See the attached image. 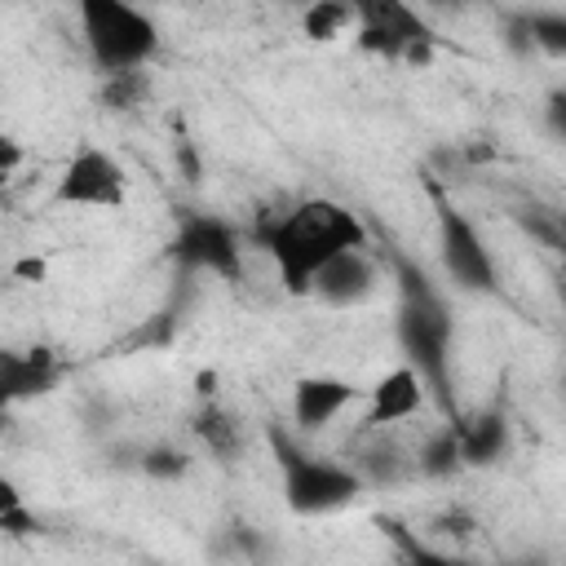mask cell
Wrapping results in <instances>:
<instances>
[{"instance_id": "6da1fadb", "label": "cell", "mask_w": 566, "mask_h": 566, "mask_svg": "<svg viewBox=\"0 0 566 566\" xmlns=\"http://www.w3.org/2000/svg\"><path fill=\"white\" fill-rule=\"evenodd\" d=\"M354 248H367V226L349 203L327 195L296 199L265 226V252L274 261L283 292L292 296H310L314 279Z\"/></svg>"}, {"instance_id": "7a4b0ae2", "label": "cell", "mask_w": 566, "mask_h": 566, "mask_svg": "<svg viewBox=\"0 0 566 566\" xmlns=\"http://www.w3.org/2000/svg\"><path fill=\"white\" fill-rule=\"evenodd\" d=\"M75 22H80V40L88 49V62L106 80L146 71L164 49L155 13L124 4V0H84L75 9Z\"/></svg>"}, {"instance_id": "3957f363", "label": "cell", "mask_w": 566, "mask_h": 566, "mask_svg": "<svg viewBox=\"0 0 566 566\" xmlns=\"http://www.w3.org/2000/svg\"><path fill=\"white\" fill-rule=\"evenodd\" d=\"M274 451H279V491H283V504L296 517L340 513L354 500H363V491H367L363 473L354 464H345V460L314 455V451L292 447L283 438H274Z\"/></svg>"}, {"instance_id": "277c9868", "label": "cell", "mask_w": 566, "mask_h": 566, "mask_svg": "<svg viewBox=\"0 0 566 566\" xmlns=\"http://www.w3.org/2000/svg\"><path fill=\"white\" fill-rule=\"evenodd\" d=\"M398 345L407 354V363L424 376L429 389L447 385V354H451V310L447 301L420 283L407 279L402 301H398Z\"/></svg>"}, {"instance_id": "5b68a950", "label": "cell", "mask_w": 566, "mask_h": 566, "mask_svg": "<svg viewBox=\"0 0 566 566\" xmlns=\"http://www.w3.org/2000/svg\"><path fill=\"white\" fill-rule=\"evenodd\" d=\"M53 199L62 208H93V212H119L128 203V168L106 146H80L62 164L53 181Z\"/></svg>"}, {"instance_id": "8992f818", "label": "cell", "mask_w": 566, "mask_h": 566, "mask_svg": "<svg viewBox=\"0 0 566 566\" xmlns=\"http://www.w3.org/2000/svg\"><path fill=\"white\" fill-rule=\"evenodd\" d=\"M438 261L442 274L451 279V287L469 292V296H486L500 283L495 256L482 239V230L473 226V217H464L460 208H438Z\"/></svg>"}, {"instance_id": "52a82bcc", "label": "cell", "mask_w": 566, "mask_h": 566, "mask_svg": "<svg viewBox=\"0 0 566 566\" xmlns=\"http://www.w3.org/2000/svg\"><path fill=\"white\" fill-rule=\"evenodd\" d=\"M358 9V31L354 40L380 57H398V62H429L433 57V40L429 27L420 22L416 9L394 4V0H371V4H354Z\"/></svg>"}, {"instance_id": "ba28073f", "label": "cell", "mask_w": 566, "mask_h": 566, "mask_svg": "<svg viewBox=\"0 0 566 566\" xmlns=\"http://www.w3.org/2000/svg\"><path fill=\"white\" fill-rule=\"evenodd\" d=\"M172 256L186 270H208L221 279H239V270H243V243H239L234 226L212 212H186L177 221Z\"/></svg>"}, {"instance_id": "9c48e42d", "label": "cell", "mask_w": 566, "mask_h": 566, "mask_svg": "<svg viewBox=\"0 0 566 566\" xmlns=\"http://www.w3.org/2000/svg\"><path fill=\"white\" fill-rule=\"evenodd\" d=\"M429 402V385L424 376L411 367V363H398L389 367L363 398V429H394V424H407L424 411Z\"/></svg>"}, {"instance_id": "30bf717a", "label": "cell", "mask_w": 566, "mask_h": 566, "mask_svg": "<svg viewBox=\"0 0 566 566\" xmlns=\"http://www.w3.org/2000/svg\"><path fill=\"white\" fill-rule=\"evenodd\" d=\"M358 402H363V389L345 376H332V371H314V376H301L292 385V420L301 433H318V429L336 424Z\"/></svg>"}, {"instance_id": "8fae6325", "label": "cell", "mask_w": 566, "mask_h": 566, "mask_svg": "<svg viewBox=\"0 0 566 566\" xmlns=\"http://www.w3.org/2000/svg\"><path fill=\"white\" fill-rule=\"evenodd\" d=\"M376 287H380V265H376V256H371L367 248H354V252L336 256V261L314 279L310 296L323 301V305H332V310H349V305H363L367 296H376Z\"/></svg>"}, {"instance_id": "7c38bea8", "label": "cell", "mask_w": 566, "mask_h": 566, "mask_svg": "<svg viewBox=\"0 0 566 566\" xmlns=\"http://www.w3.org/2000/svg\"><path fill=\"white\" fill-rule=\"evenodd\" d=\"M57 376H62L57 358L49 349H40V345L27 349V354H18V349L0 354V394L9 402H27V398L49 394L57 385Z\"/></svg>"}, {"instance_id": "4fadbf2b", "label": "cell", "mask_w": 566, "mask_h": 566, "mask_svg": "<svg viewBox=\"0 0 566 566\" xmlns=\"http://www.w3.org/2000/svg\"><path fill=\"white\" fill-rule=\"evenodd\" d=\"M455 438H460V464L486 469L509 451V420L500 411H478L455 424Z\"/></svg>"}, {"instance_id": "5bb4252c", "label": "cell", "mask_w": 566, "mask_h": 566, "mask_svg": "<svg viewBox=\"0 0 566 566\" xmlns=\"http://www.w3.org/2000/svg\"><path fill=\"white\" fill-rule=\"evenodd\" d=\"M301 31L310 40H318V44H332V40L358 31V9L354 4H336V0H318V4H310L301 13Z\"/></svg>"}, {"instance_id": "9a60e30c", "label": "cell", "mask_w": 566, "mask_h": 566, "mask_svg": "<svg viewBox=\"0 0 566 566\" xmlns=\"http://www.w3.org/2000/svg\"><path fill=\"white\" fill-rule=\"evenodd\" d=\"M522 27L535 49H544L548 57H566V13L562 9H531V13H522Z\"/></svg>"}, {"instance_id": "2e32d148", "label": "cell", "mask_w": 566, "mask_h": 566, "mask_svg": "<svg viewBox=\"0 0 566 566\" xmlns=\"http://www.w3.org/2000/svg\"><path fill=\"white\" fill-rule=\"evenodd\" d=\"M195 433L212 447V455H234V447H239V424H234L221 407H203V416H199Z\"/></svg>"}, {"instance_id": "e0dca14e", "label": "cell", "mask_w": 566, "mask_h": 566, "mask_svg": "<svg viewBox=\"0 0 566 566\" xmlns=\"http://www.w3.org/2000/svg\"><path fill=\"white\" fill-rule=\"evenodd\" d=\"M420 469L433 473V478H447V473L464 469V464H460V438H455V424L442 429V433H433L429 447H420Z\"/></svg>"}, {"instance_id": "ac0fdd59", "label": "cell", "mask_w": 566, "mask_h": 566, "mask_svg": "<svg viewBox=\"0 0 566 566\" xmlns=\"http://www.w3.org/2000/svg\"><path fill=\"white\" fill-rule=\"evenodd\" d=\"M142 473L159 478V482H177L190 473V455L177 447H150V451H142Z\"/></svg>"}, {"instance_id": "d6986e66", "label": "cell", "mask_w": 566, "mask_h": 566, "mask_svg": "<svg viewBox=\"0 0 566 566\" xmlns=\"http://www.w3.org/2000/svg\"><path fill=\"white\" fill-rule=\"evenodd\" d=\"M146 93V71H137V75H115V80H106V102H115V111H128V106H137V97Z\"/></svg>"}, {"instance_id": "ffe728a7", "label": "cell", "mask_w": 566, "mask_h": 566, "mask_svg": "<svg viewBox=\"0 0 566 566\" xmlns=\"http://www.w3.org/2000/svg\"><path fill=\"white\" fill-rule=\"evenodd\" d=\"M544 124L557 142H566V84H557L548 97H544Z\"/></svg>"}, {"instance_id": "44dd1931", "label": "cell", "mask_w": 566, "mask_h": 566, "mask_svg": "<svg viewBox=\"0 0 566 566\" xmlns=\"http://www.w3.org/2000/svg\"><path fill=\"white\" fill-rule=\"evenodd\" d=\"M0 526H4L9 535H27V531H35V513H31L27 504H18V509H0Z\"/></svg>"}, {"instance_id": "7402d4cb", "label": "cell", "mask_w": 566, "mask_h": 566, "mask_svg": "<svg viewBox=\"0 0 566 566\" xmlns=\"http://www.w3.org/2000/svg\"><path fill=\"white\" fill-rule=\"evenodd\" d=\"M407 566H478V562H469V557H460V553H438V548H424V553H416Z\"/></svg>"}, {"instance_id": "603a6c76", "label": "cell", "mask_w": 566, "mask_h": 566, "mask_svg": "<svg viewBox=\"0 0 566 566\" xmlns=\"http://www.w3.org/2000/svg\"><path fill=\"white\" fill-rule=\"evenodd\" d=\"M13 274H18V279H27V283H44V274H49V265H44L40 256H22V261L13 265Z\"/></svg>"}, {"instance_id": "cb8c5ba5", "label": "cell", "mask_w": 566, "mask_h": 566, "mask_svg": "<svg viewBox=\"0 0 566 566\" xmlns=\"http://www.w3.org/2000/svg\"><path fill=\"white\" fill-rule=\"evenodd\" d=\"M13 168H18V142H4V172L13 177Z\"/></svg>"}]
</instances>
